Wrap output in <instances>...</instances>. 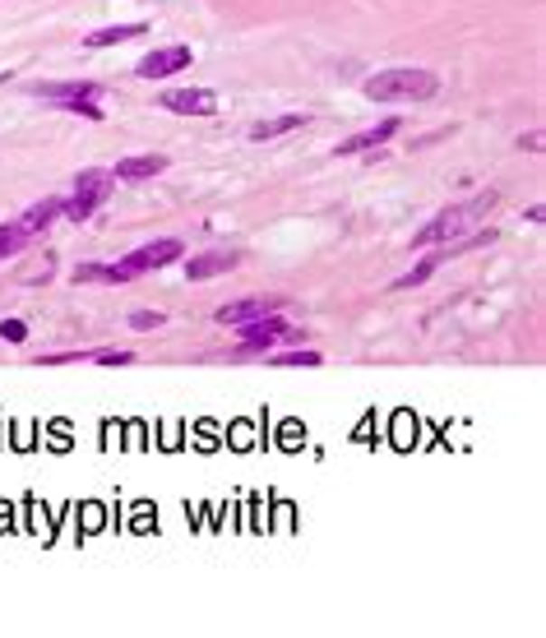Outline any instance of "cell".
<instances>
[{"label": "cell", "instance_id": "6da1fadb", "mask_svg": "<svg viewBox=\"0 0 546 638\" xmlns=\"http://www.w3.org/2000/svg\"><path fill=\"white\" fill-rule=\"evenodd\" d=\"M366 98L371 102H431L440 93V79L431 70H380L366 79Z\"/></svg>", "mask_w": 546, "mask_h": 638}, {"label": "cell", "instance_id": "7a4b0ae2", "mask_svg": "<svg viewBox=\"0 0 546 638\" xmlns=\"http://www.w3.org/2000/svg\"><path fill=\"white\" fill-rule=\"evenodd\" d=\"M495 209V194H477L473 199V204H458V209H445V213H436L431 222H426L417 236H412V246H454L458 241V236L467 231V227H473L477 218H486Z\"/></svg>", "mask_w": 546, "mask_h": 638}, {"label": "cell", "instance_id": "3957f363", "mask_svg": "<svg viewBox=\"0 0 546 638\" xmlns=\"http://www.w3.org/2000/svg\"><path fill=\"white\" fill-rule=\"evenodd\" d=\"M33 93L56 102V107H65V111H80L84 121H102V107H98L102 89L98 84H42V89H33Z\"/></svg>", "mask_w": 546, "mask_h": 638}, {"label": "cell", "instance_id": "277c9868", "mask_svg": "<svg viewBox=\"0 0 546 638\" xmlns=\"http://www.w3.org/2000/svg\"><path fill=\"white\" fill-rule=\"evenodd\" d=\"M237 333H241V352L273 347V342H283V338H301V333L287 324V319H283V310H268V314L250 319V324H237Z\"/></svg>", "mask_w": 546, "mask_h": 638}, {"label": "cell", "instance_id": "5b68a950", "mask_svg": "<svg viewBox=\"0 0 546 638\" xmlns=\"http://www.w3.org/2000/svg\"><path fill=\"white\" fill-rule=\"evenodd\" d=\"M185 255V246L176 241V236H163V241H148V246H139V250H130L121 264L139 277V273H153V268H167V264H176Z\"/></svg>", "mask_w": 546, "mask_h": 638}, {"label": "cell", "instance_id": "8992f818", "mask_svg": "<svg viewBox=\"0 0 546 638\" xmlns=\"http://www.w3.org/2000/svg\"><path fill=\"white\" fill-rule=\"evenodd\" d=\"M283 305H287L283 296H241V301L218 305L213 319H218L222 329H237V324H250V319H259V314H268V310H283Z\"/></svg>", "mask_w": 546, "mask_h": 638}, {"label": "cell", "instance_id": "52a82bcc", "mask_svg": "<svg viewBox=\"0 0 546 638\" xmlns=\"http://www.w3.org/2000/svg\"><path fill=\"white\" fill-rule=\"evenodd\" d=\"M190 61H194L190 47H163V52H148V56L135 65V74H139V79H172V74H181Z\"/></svg>", "mask_w": 546, "mask_h": 638}, {"label": "cell", "instance_id": "ba28073f", "mask_svg": "<svg viewBox=\"0 0 546 638\" xmlns=\"http://www.w3.org/2000/svg\"><path fill=\"white\" fill-rule=\"evenodd\" d=\"M163 107L181 111V116H213L218 111V93L213 89H167Z\"/></svg>", "mask_w": 546, "mask_h": 638}, {"label": "cell", "instance_id": "9c48e42d", "mask_svg": "<svg viewBox=\"0 0 546 638\" xmlns=\"http://www.w3.org/2000/svg\"><path fill=\"white\" fill-rule=\"evenodd\" d=\"M237 264H241L237 250H204V255H190L185 259V277H190V283H209V277L231 273Z\"/></svg>", "mask_w": 546, "mask_h": 638}, {"label": "cell", "instance_id": "30bf717a", "mask_svg": "<svg viewBox=\"0 0 546 638\" xmlns=\"http://www.w3.org/2000/svg\"><path fill=\"white\" fill-rule=\"evenodd\" d=\"M163 172H167V157L163 153H139V157H126V163L111 167L116 181H148V176H163Z\"/></svg>", "mask_w": 546, "mask_h": 638}, {"label": "cell", "instance_id": "8fae6325", "mask_svg": "<svg viewBox=\"0 0 546 638\" xmlns=\"http://www.w3.org/2000/svg\"><path fill=\"white\" fill-rule=\"evenodd\" d=\"M399 126L403 121H384V126H375V130H362V135H347L343 144H338V153L347 157V153H366V148H384L389 139L399 135Z\"/></svg>", "mask_w": 546, "mask_h": 638}, {"label": "cell", "instance_id": "7c38bea8", "mask_svg": "<svg viewBox=\"0 0 546 638\" xmlns=\"http://www.w3.org/2000/svg\"><path fill=\"white\" fill-rule=\"evenodd\" d=\"M148 28L144 23H111V28H98L84 37V47L89 52H102V47H121V42H135V37H144Z\"/></svg>", "mask_w": 546, "mask_h": 638}, {"label": "cell", "instance_id": "4fadbf2b", "mask_svg": "<svg viewBox=\"0 0 546 638\" xmlns=\"http://www.w3.org/2000/svg\"><path fill=\"white\" fill-rule=\"evenodd\" d=\"M56 218H61V199H37V204H33L19 222H24V231H28V236H42Z\"/></svg>", "mask_w": 546, "mask_h": 638}, {"label": "cell", "instance_id": "5bb4252c", "mask_svg": "<svg viewBox=\"0 0 546 638\" xmlns=\"http://www.w3.org/2000/svg\"><path fill=\"white\" fill-rule=\"evenodd\" d=\"M445 259H449V255H445V246H440V250H431V255H426V259H421V264H417L412 273H403V277H399V283H394V292H408V287H421V283H431V273H436V268H440Z\"/></svg>", "mask_w": 546, "mask_h": 638}, {"label": "cell", "instance_id": "9a60e30c", "mask_svg": "<svg viewBox=\"0 0 546 638\" xmlns=\"http://www.w3.org/2000/svg\"><path fill=\"white\" fill-rule=\"evenodd\" d=\"M98 204H102L98 194L74 190V199H61V218H70V222H84V218H93V213H98Z\"/></svg>", "mask_w": 546, "mask_h": 638}, {"label": "cell", "instance_id": "2e32d148", "mask_svg": "<svg viewBox=\"0 0 546 638\" xmlns=\"http://www.w3.org/2000/svg\"><path fill=\"white\" fill-rule=\"evenodd\" d=\"M297 126H306V116H278V121H259V126H250V139L264 144V139H278V135H287V130H297Z\"/></svg>", "mask_w": 546, "mask_h": 638}, {"label": "cell", "instance_id": "e0dca14e", "mask_svg": "<svg viewBox=\"0 0 546 638\" xmlns=\"http://www.w3.org/2000/svg\"><path fill=\"white\" fill-rule=\"evenodd\" d=\"M28 241H33V236L24 231V222H0V259L19 255V250H24Z\"/></svg>", "mask_w": 546, "mask_h": 638}, {"label": "cell", "instance_id": "ac0fdd59", "mask_svg": "<svg viewBox=\"0 0 546 638\" xmlns=\"http://www.w3.org/2000/svg\"><path fill=\"white\" fill-rule=\"evenodd\" d=\"M325 356L315 352V347H297V352H278V356H268V366H283V371H292V366H320Z\"/></svg>", "mask_w": 546, "mask_h": 638}, {"label": "cell", "instance_id": "d6986e66", "mask_svg": "<svg viewBox=\"0 0 546 638\" xmlns=\"http://www.w3.org/2000/svg\"><path fill=\"white\" fill-rule=\"evenodd\" d=\"M52 268H56V259H52V255H42V259H28V264L19 268V283H28V287H37V283H52Z\"/></svg>", "mask_w": 546, "mask_h": 638}, {"label": "cell", "instance_id": "ffe728a7", "mask_svg": "<svg viewBox=\"0 0 546 638\" xmlns=\"http://www.w3.org/2000/svg\"><path fill=\"white\" fill-rule=\"evenodd\" d=\"M111 185H116V176H111V172H80V181H74V190L98 194V199H107V194H111Z\"/></svg>", "mask_w": 546, "mask_h": 638}, {"label": "cell", "instance_id": "44dd1931", "mask_svg": "<svg viewBox=\"0 0 546 638\" xmlns=\"http://www.w3.org/2000/svg\"><path fill=\"white\" fill-rule=\"evenodd\" d=\"M89 361H93V366H130V361H135V352H126V347H107V352H89Z\"/></svg>", "mask_w": 546, "mask_h": 638}, {"label": "cell", "instance_id": "7402d4cb", "mask_svg": "<svg viewBox=\"0 0 546 638\" xmlns=\"http://www.w3.org/2000/svg\"><path fill=\"white\" fill-rule=\"evenodd\" d=\"M163 319H167L163 310H135V314H130V329H139V333H148V329H158V324H163Z\"/></svg>", "mask_w": 546, "mask_h": 638}, {"label": "cell", "instance_id": "603a6c76", "mask_svg": "<svg viewBox=\"0 0 546 638\" xmlns=\"http://www.w3.org/2000/svg\"><path fill=\"white\" fill-rule=\"evenodd\" d=\"M0 338L5 342H28V324L24 319H0Z\"/></svg>", "mask_w": 546, "mask_h": 638}, {"label": "cell", "instance_id": "cb8c5ba5", "mask_svg": "<svg viewBox=\"0 0 546 638\" xmlns=\"http://www.w3.org/2000/svg\"><path fill=\"white\" fill-rule=\"evenodd\" d=\"M519 144H523V148H528V153H537V148H541V130H532V135H523V139H519Z\"/></svg>", "mask_w": 546, "mask_h": 638}]
</instances>
